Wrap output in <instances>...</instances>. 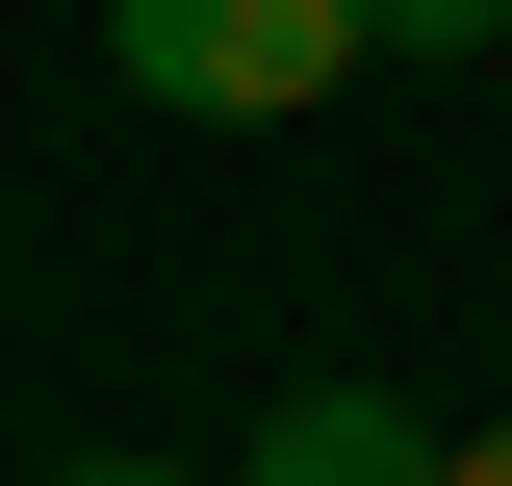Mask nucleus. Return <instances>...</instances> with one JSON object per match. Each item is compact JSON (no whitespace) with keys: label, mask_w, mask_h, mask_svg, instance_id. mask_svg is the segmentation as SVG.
Returning <instances> with one entry per match:
<instances>
[{"label":"nucleus","mask_w":512,"mask_h":486,"mask_svg":"<svg viewBox=\"0 0 512 486\" xmlns=\"http://www.w3.org/2000/svg\"><path fill=\"white\" fill-rule=\"evenodd\" d=\"M103 52H128V103H180V128H308V103H359L384 0H103Z\"/></svg>","instance_id":"1"},{"label":"nucleus","mask_w":512,"mask_h":486,"mask_svg":"<svg viewBox=\"0 0 512 486\" xmlns=\"http://www.w3.org/2000/svg\"><path fill=\"white\" fill-rule=\"evenodd\" d=\"M231 486H436V410H410V384H282Z\"/></svg>","instance_id":"2"},{"label":"nucleus","mask_w":512,"mask_h":486,"mask_svg":"<svg viewBox=\"0 0 512 486\" xmlns=\"http://www.w3.org/2000/svg\"><path fill=\"white\" fill-rule=\"evenodd\" d=\"M487 26H512V0H384V52H410V77H436V52H487Z\"/></svg>","instance_id":"3"},{"label":"nucleus","mask_w":512,"mask_h":486,"mask_svg":"<svg viewBox=\"0 0 512 486\" xmlns=\"http://www.w3.org/2000/svg\"><path fill=\"white\" fill-rule=\"evenodd\" d=\"M436 486H512V410H487V435H436Z\"/></svg>","instance_id":"4"},{"label":"nucleus","mask_w":512,"mask_h":486,"mask_svg":"<svg viewBox=\"0 0 512 486\" xmlns=\"http://www.w3.org/2000/svg\"><path fill=\"white\" fill-rule=\"evenodd\" d=\"M52 486H231V461H52Z\"/></svg>","instance_id":"5"}]
</instances>
